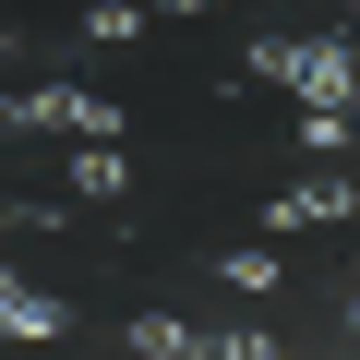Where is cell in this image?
Listing matches in <instances>:
<instances>
[{"label": "cell", "mask_w": 360, "mask_h": 360, "mask_svg": "<svg viewBox=\"0 0 360 360\" xmlns=\"http://www.w3.org/2000/svg\"><path fill=\"white\" fill-rule=\"evenodd\" d=\"M348 13H360V0H348Z\"/></svg>", "instance_id": "obj_13"}, {"label": "cell", "mask_w": 360, "mask_h": 360, "mask_svg": "<svg viewBox=\"0 0 360 360\" xmlns=\"http://www.w3.org/2000/svg\"><path fill=\"white\" fill-rule=\"evenodd\" d=\"M108 193H132V168H120V144H84L72 156V205H108Z\"/></svg>", "instance_id": "obj_6"}, {"label": "cell", "mask_w": 360, "mask_h": 360, "mask_svg": "<svg viewBox=\"0 0 360 360\" xmlns=\"http://www.w3.org/2000/svg\"><path fill=\"white\" fill-rule=\"evenodd\" d=\"M205 276H217V288H288V264H276V252H264V240H252V252H217V264H205Z\"/></svg>", "instance_id": "obj_8"}, {"label": "cell", "mask_w": 360, "mask_h": 360, "mask_svg": "<svg viewBox=\"0 0 360 360\" xmlns=\"http://www.w3.org/2000/svg\"><path fill=\"white\" fill-rule=\"evenodd\" d=\"M120 348H132V360H217V336H205L193 312H132Z\"/></svg>", "instance_id": "obj_3"}, {"label": "cell", "mask_w": 360, "mask_h": 360, "mask_svg": "<svg viewBox=\"0 0 360 360\" xmlns=\"http://www.w3.org/2000/svg\"><path fill=\"white\" fill-rule=\"evenodd\" d=\"M348 217H360V180H348L336 156H312L288 193H264V229H288V240H300V229H348Z\"/></svg>", "instance_id": "obj_1"}, {"label": "cell", "mask_w": 360, "mask_h": 360, "mask_svg": "<svg viewBox=\"0 0 360 360\" xmlns=\"http://www.w3.org/2000/svg\"><path fill=\"white\" fill-rule=\"evenodd\" d=\"M300 96H312V108H348V96H360V49H348V37H312V60H300Z\"/></svg>", "instance_id": "obj_5"}, {"label": "cell", "mask_w": 360, "mask_h": 360, "mask_svg": "<svg viewBox=\"0 0 360 360\" xmlns=\"http://www.w3.org/2000/svg\"><path fill=\"white\" fill-rule=\"evenodd\" d=\"M0 324H13L25 348H49V336H72V300L37 288V276H0Z\"/></svg>", "instance_id": "obj_2"}, {"label": "cell", "mask_w": 360, "mask_h": 360, "mask_svg": "<svg viewBox=\"0 0 360 360\" xmlns=\"http://www.w3.org/2000/svg\"><path fill=\"white\" fill-rule=\"evenodd\" d=\"M336 336H348V348H360V276H348V300H336Z\"/></svg>", "instance_id": "obj_11"}, {"label": "cell", "mask_w": 360, "mask_h": 360, "mask_svg": "<svg viewBox=\"0 0 360 360\" xmlns=\"http://www.w3.org/2000/svg\"><path fill=\"white\" fill-rule=\"evenodd\" d=\"M84 37H96V49H132V37H144V13H132V0H96V13H84Z\"/></svg>", "instance_id": "obj_10"}, {"label": "cell", "mask_w": 360, "mask_h": 360, "mask_svg": "<svg viewBox=\"0 0 360 360\" xmlns=\"http://www.w3.org/2000/svg\"><path fill=\"white\" fill-rule=\"evenodd\" d=\"M0 132H72V144H84V84H25V96H0Z\"/></svg>", "instance_id": "obj_4"}, {"label": "cell", "mask_w": 360, "mask_h": 360, "mask_svg": "<svg viewBox=\"0 0 360 360\" xmlns=\"http://www.w3.org/2000/svg\"><path fill=\"white\" fill-rule=\"evenodd\" d=\"M300 144H312V156H348L360 120H348V108H300Z\"/></svg>", "instance_id": "obj_9"}, {"label": "cell", "mask_w": 360, "mask_h": 360, "mask_svg": "<svg viewBox=\"0 0 360 360\" xmlns=\"http://www.w3.org/2000/svg\"><path fill=\"white\" fill-rule=\"evenodd\" d=\"M168 13H229V0H168Z\"/></svg>", "instance_id": "obj_12"}, {"label": "cell", "mask_w": 360, "mask_h": 360, "mask_svg": "<svg viewBox=\"0 0 360 360\" xmlns=\"http://www.w3.org/2000/svg\"><path fill=\"white\" fill-rule=\"evenodd\" d=\"M300 60H312V37H252V84H288L300 96Z\"/></svg>", "instance_id": "obj_7"}]
</instances>
